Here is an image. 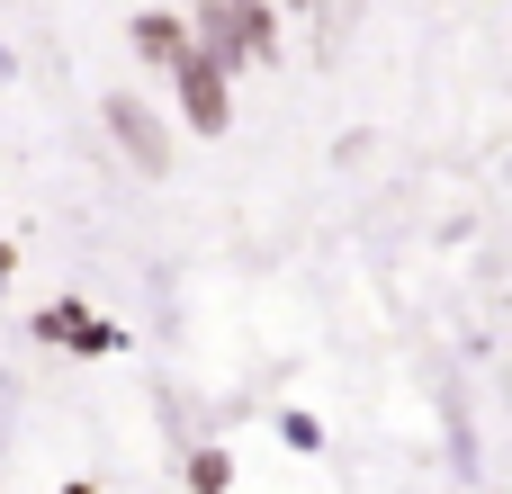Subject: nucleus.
Returning <instances> with one entry per match:
<instances>
[{"label":"nucleus","instance_id":"f257e3e1","mask_svg":"<svg viewBox=\"0 0 512 494\" xmlns=\"http://www.w3.org/2000/svg\"><path fill=\"white\" fill-rule=\"evenodd\" d=\"M117 135H126V153H135L144 171H162V162H171V153H162V126H153L135 99H117Z\"/></svg>","mask_w":512,"mask_h":494},{"label":"nucleus","instance_id":"f03ea898","mask_svg":"<svg viewBox=\"0 0 512 494\" xmlns=\"http://www.w3.org/2000/svg\"><path fill=\"white\" fill-rule=\"evenodd\" d=\"M216 45H225V54H252V45H261V9H252V0H216Z\"/></svg>","mask_w":512,"mask_h":494},{"label":"nucleus","instance_id":"7ed1b4c3","mask_svg":"<svg viewBox=\"0 0 512 494\" xmlns=\"http://www.w3.org/2000/svg\"><path fill=\"white\" fill-rule=\"evenodd\" d=\"M189 117H198V126H225V90H216L207 63H189Z\"/></svg>","mask_w":512,"mask_h":494}]
</instances>
